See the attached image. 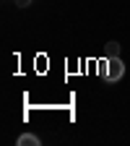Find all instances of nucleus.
I'll use <instances>...</instances> for the list:
<instances>
[{
	"label": "nucleus",
	"mask_w": 130,
	"mask_h": 146,
	"mask_svg": "<svg viewBox=\"0 0 130 146\" xmlns=\"http://www.w3.org/2000/svg\"><path fill=\"white\" fill-rule=\"evenodd\" d=\"M102 76H104L109 84L120 81V78L125 76V63H122L120 58H107V60L102 63Z\"/></svg>",
	"instance_id": "1"
},
{
	"label": "nucleus",
	"mask_w": 130,
	"mask_h": 146,
	"mask_svg": "<svg viewBox=\"0 0 130 146\" xmlns=\"http://www.w3.org/2000/svg\"><path fill=\"white\" fill-rule=\"evenodd\" d=\"M36 143H39V138L31 136V133H24L21 138H18V146H36Z\"/></svg>",
	"instance_id": "2"
},
{
	"label": "nucleus",
	"mask_w": 130,
	"mask_h": 146,
	"mask_svg": "<svg viewBox=\"0 0 130 146\" xmlns=\"http://www.w3.org/2000/svg\"><path fill=\"white\" fill-rule=\"evenodd\" d=\"M107 58H120V42H107Z\"/></svg>",
	"instance_id": "3"
},
{
	"label": "nucleus",
	"mask_w": 130,
	"mask_h": 146,
	"mask_svg": "<svg viewBox=\"0 0 130 146\" xmlns=\"http://www.w3.org/2000/svg\"><path fill=\"white\" fill-rule=\"evenodd\" d=\"M29 3H31V0H16V5H18V8H26Z\"/></svg>",
	"instance_id": "4"
}]
</instances>
